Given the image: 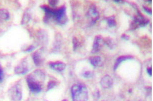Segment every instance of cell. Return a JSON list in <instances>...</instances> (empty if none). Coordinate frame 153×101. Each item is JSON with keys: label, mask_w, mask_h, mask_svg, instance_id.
I'll use <instances>...</instances> for the list:
<instances>
[{"label": "cell", "mask_w": 153, "mask_h": 101, "mask_svg": "<svg viewBox=\"0 0 153 101\" xmlns=\"http://www.w3.org/2000/svg\"><path fill=\"white\" fill-rule=\"evenodd\" d=\"M121 37L122 38L125 39L126 40H128L129 39H130V37L129 36L125 34H123L122 35Z\"/></svg>", "instance_id": "obj_24"}, {"label": "cell", "mask_w": 153, "mask_h": 101, "mask_svg": "<svg viewBox=\"0 0 153 101\" xmlns=\"http://www.w3.org/2000/svg\"><path fill=\"white\" fill-rule=\"evenodd\" d=\"M107 44L110 47H112L113 46V43L112 42V41L110 39H107V40L105 41Z\"/></svg>", "instance_id": "obj_22"}, {"label": "cell", "mask_w": 153, "mask_h": 101, "mask_svg": "<svg viewBox=\"0 0 153 101\" xmlns=\"http://www.w3.org/2000/svg\"><path fill=\"white\" fill-rule=\"evenodd\" d=\"M30 15H29L28 13H25L23 16L22 21V24H25V23L28 22L29 20L30 19Z\"/></svg>", "instance_id": "obj_15"}, {"label": "cell", "mask_w": 153, "mask_h": 101, "mask_svg": "<svg viewBox=\"0 0 153 101\" xmlns=\"http://www.w3.org/2000/svg\"><path fill=\"white\" fill-rule=\"evenodd\" d=\"M41 8L45 12L44 21L48 23L50 20L53 18L58 24L64 25L67 21L66 15V8L62 6L57 8H53L46 5H42Z\"/></svg>", "instance_id": "obj_1"}, {"label": "cell", "mask_w": 153, "mask_h": 101, "mask_svg": "<svg viewBox=\"0 0 153 101\" xmlns=\"http://www.w3.org/2000/svg\"><path fill=\"white\" fill-rule=\"evenodd\" d=\"M48 2L51 6L53 7H54L57 5L58 2V1H48Z\"/></svg>", "instance_id": "obj_19"}, {"label": "cell", "mask_w": 153, "mask_h": 101, "mask_svg": "<svg viewBox=\"0 0 153 101\" xmlns=\"http://www.w3.org/2000/svg\"><path fill=\"white\" fill-rule=\"evenodd\" d=\"M87 16L90 24H95L99 18V14L96 7L94 5L91 6L87 13Z\"/></svg>", "instance_id": "obj_4"}, {"label": "cell", "mask_w": 153, "mask_h": 101, "mask_svg": "<svg viewBox=\"0 0 153 101\" xmlns=\"http://www.w3.org/2000/svg\"><path fill=\"white\" fill-rule=\"evenodd\" d=\"M147 71L148 74L150 76H152V68H147Z\"/></svg>", "instance_id": "obj_25"}, {"label": "cell", "mask_w": 153, "mask_h": 101, "mask_svg": "<svg viewBox=\"0 0 153 101\" xmlns=\"http://www.w3.org/2000/svg\"><path fill=\"white\" fill-rule=\"evenodd\" d=\"M10 13L6 9H0V19L3 21H7L9 19Z\"/></svg>", "instance_id": "obj_13"}, {"label": "cell", "mask_w": 153, "mask_h": 101, "mask_svg": "<svg viewBox=\"0 0 153 101\" xmlns=\"http://www.w3.org/2000/svg\"><path fill=\"white\" fill-rule=\"evenodd\" d=\"M43 52V49L41 48L32 54V58L36 66H40L43 64L44 62Z\"/></svg>", "instance_id": "obj_6"}, {"label": "cell", "mask_w": 153, "mask_h": 101, "mask_svg": "<svg viewBox=\"0 0 153 101\" xmlns=\"http://www.w3.org/2000/svg\"><path fill=\"white\" fill-rule=\"evenodd\" d=\"M3 68L0 65V82H3Z\"/></svg>", "instance_id": "obj_18"}, {"label": "cell", "mask_w": 153, "mask_h": 101, "mask_svg": "<svg viewBox=\"0 0 153 101\" xmlns=\"http://www.w3.org/2000/svg\"><path fill=\"white\" fill-rule=\"evenodd\" d=\"M35 48V47L33 45H31L25 49V52H30L32 51Z\"/></svg>", "instance_id": "obj_23"}, {"label": "cell", "mask_w": 153, "mask_h": 101, "mask_svg": "<svg viewBox=\"0 0 153 101\" xmlns=\"http://www.w3.org/2000/svg\"><path fill=\"white\" fill-rule=\"evenodd\" d=\"M104 42L103 38L101 35L96 36L93 44V48L91 50L92 54H95L99 52L103 47Z\"/></svg>", "instance_id": "obj_5"}, {"label": "cell", "mask_w": 153, "mask_h": 101, "mask_svg": "<svg viewBox=\"0 0 153 101\" xmlns=\"http://www.w3.org/2000/svg\"><path fill=\"white\" fill-rule=\"evenodd\" d=\"M56 85V83L55 82H51L49 83V84L48 86V88L49 90L52 89L54 86Z\"/></svg>", "instance_id": "obj_20"}, {"label": "cell", "mask_w": 153, "mask_h": 101, "mask_svg": "<svg viewBox=\"0 0 153 101\" xmlns=\"http://www.w3.org/2000/svg\"><path fill=\"white\" fill-rule=\"evenodd\" d=\"M71 93L73 101H87L88 100L87 90L83 84H77L73 86Z\"/></svg>", "instance_id": "obj_2"}, {"label": "cell", "mask_w": 153, "mask_h": 101, "mask_svg": "<svg viewBox=\"0 0 153 101\" xmlns=\"http://www.w3.org/2000/svg\"><path fill=\"white\" fill-rule=\"evenodd\" d=\"M133 58V57L130 56H122L118 58L116 60L115 64L114 66V69L115 70L117 69L118 66L123 61L131 59Z\"/></svg>", "instance_id": "obj_11"}, {"label": "cell", "mask_w": 153, "mask_h": 101, "mask_svg": "<svg viewBox=\"0 0 153 101\" xmlns=\"http://www.w3.org/2000/svg\"><path fill=\"white\" fill-rule=\"evenodd\" d=\"M143 8L146 11L147 13H148L149 14H152V10L150 8H148V7H145L144 6H143Z\"/></svg>", "instance_id": "obj_21"}, {"label": "cell", "mask_w": 153, "mask_h": 101, "mask_svg": "<svg viewBox=\"0 0 153 101\" xmlns=\"http://www.w3.org/2000/svg\"><path fill=\"white\" fill-rule=\"evenodd\" d=\"M8 95L12 101H20L22 97V90L21 84L17 83L10 88L8 91Z\"/></svg>", "instance_id": "obj_3"}, {"label": "cell", "mask_w": 153, "mask_h": 101, "mask_svg": "<svg viewBox=\"0 0 153 101\" xmlns=\"http://www.w3.org/2000/svg\"><path fill=\"white\" fill-rule=\"evenodd\" d=\"M114 1L116 3H119L122 2V1Z\"/></svg>", "instance_id": "obj_26"}, {"label": "cell", "mask_w": 153, "mask_h": 101, "mask_svg": "<svg viewBox=\"0 0 153 101\" xmlns=\"http://www.w3.org/2000/svg\"><path fill=\"white\" fill-rule=\"evenodd\" d=\"M62 101H68L67 100H63Z\"/></svg>", "instance_id": "obj_27"}, {"label": "cell", "mask_w": 153, "mask_h": 101, "mask_svg": "<svg viewBox=\"0 0 153 101\" xmlns=\"http://www.w3.org/2000/svg\"><path fill=\"white\" fill-rule=\"evenodd\" d=\"M72 43L74 49V50H76L79 45V41L76 38L74 37L72 39Z\"/></svg>", "instance_id": "obj_16"}, {"label": "cell", "mask_w": 153, "mask_h": 101, "mask_svg": "<svg viewBox=\"0 0 153 101\" xmlns=\"http://www.w3.org/2000/svg\"><path fill=\"white\" fill-rule=\"evenodd\" d=\"M29 88L32 93H39L41 91L42 84L32 80L26 79Z\"/></svg>", "instance_id": "obj_8"}, {"label": "cell", "mask_w": 153, "mask_h": 101, "mask_svg": "<svg viewBox=\"0 0 153 101\" xmlns=\"http://www.w3.org/2000/svg\"></svg>", "instance_id": "obj_28"}, {"label": "cell", "mask_w": 153, "mask_h": 101, "mask_svg": "<svg viewBox=\"0 0 153 101\" xmlns=\"http://www.w3.org/2000/svg\"><path fill=\"white\" fill-rule=\"evenodd\" d=\"M101 84L104 89H109L112 87L113 81L109 75L105 76L102 78Z\"/></svg>", "instance_id": "obj_10"}, {"label": "cell", "mask_w": 153, "mask_h": 101, "mask_svg": "<svg viewBox=\"0 0 153 101\" xmlns=\"http://www.w3.org/2000/svg\"><path fill=\"white\" fill-rule=\"evenodd\" d=\"M49 66L53 70L56 71H63L66 68V65L61 61L51 62L49 63Z\"/></svg>", "instance_id": "obj_9"}, {"label": "cell", "mask_w": 153, "mask_h": 101, "mask_svg": "<svg viewBox=\"0 0 153 101\" xmlns=\"http://www.w3.org/2000/svg\"><path fill=\"white\" fill-rule=\"evenodd\" d=\"M89 61L92 65L96 67L101 64V57L98 56H94L90 57Z\"/></svg>", "instance_id": "obj_12"}, {"label": "cell", "mask_w": 153, "mask_h": 101, "mask_svg": "<svg viewBox=\"0 0 153 101\" xmlns=\"http://www.w3.org/2000/svg\"><path fill=\"white\" fill-rule=\"evenodd\" d=\"M29 71L28 66L26 61H22L19 65L15 68V73L17 75H23L26 74Z\"/></svg>", "instance_id": "obj_7"}, {"label": "cell", "mask_w": 153, "mask_h": 101, "mask_svg": "<svg viewBox=\"0 0 153 101\" xmlns=\"http://www.w3.org/2000/svg\"><path fill=\"white\" fill-rule=\"evenodd\" d=\"M93 74L92 72L91 71H87L83 74V75L84 77L86 78H90L93 76Z\"/></svg>", "instance_id": "obj_17"}, {"label": "cell", "mask_w": 153, "mask_h": 101, "mask_svg": "<svg viewBox=\"0 0 153 101\" xmlns=\"http://www.w3.org/2000/svg\"><path fill=\"white\" fill-rule=\"evenodd\" d=\"M107 24L110 27H113L116 25V22L115 17H107Z\"/></svg>", "instance_id": "obj_14"}]
</instances>
